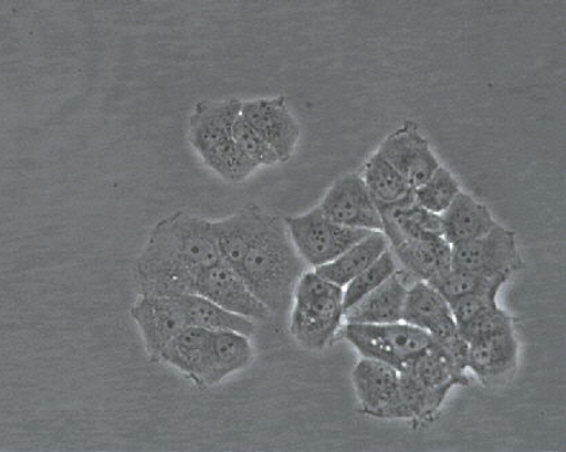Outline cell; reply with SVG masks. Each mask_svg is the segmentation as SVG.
<instances>
[{
    "instance_id": "obj_28",
    "label": "cell",
    "mask_w": 566,
    "mask_h": 452,
    "mask_svg": "<svg viewBox=\"0 0 566 452\" xmlns=\"http://www.w3.org/2000/svg\"><path fill=\"white\" fill-rule=\"evenodd\" d=\"M398 269L397 260H395L391 250L388 249L379 260L344 286V309H349L368 293L379 288L387 278L398 272Z\"/></svg>"
},
{
    "instance_id": "obj_6",
    "label": "cell",
    "mask_w": 566,
    "mask_h": 452,
    "mask_svg": "<svg viewBox=\"0 0 566 452\" xmlns=\"http://www.w3.org/2000/svg\"><path fill=\"white\" fill-rule=\"evenodd\" d=\"M284 223L297 254L307 266L314 269L331 264L353 244L373 232L334 223L319 207L303 216L284 218Z\"/></svg>"
},
{
    "instance_id": "obj_16",
    "label": "cell",
    "mask_w": 566,
    "mask_h": 452,
    "mask_svg": "<svg viewBox=\"0 0 566 452\" xmlns=\"http://www.w3.org/2000/svg\"><path fill=\"white\" fill-rule=\"evenodd\" d=\"M211 335L205 328L188 326L164 348L158 362L172 366L199 389L214 387L211 376Z\"/></svg>"
},
{
    "instance_id": "obj_21",
    "label": "cell",
    "mask_w": 566,
    "mask_h": 452,
    "mask_svg": "<svg viewBox=\"0 0 566 452\" xmlns=\"http://www.w3.org/2000/svg\"><path fill=\"white\" fill-rule=\"evenodd\" d=\"M496 223L489 207L479 203L470 193L462 191L441 213L442 236L452 246L476 240L486 234Z\"/></svg>"
},
{
    "instance_id": "obj_2",
    "label": "cell",
    "mask_w": 566,
    "mask_h": 452,
    "mask_svg": "<svg viewBox=\"0 0 566 452\" xmlns=\"http://www.w3.org/2000/svg\"><path fill=\"white\" fill-rule=\"evenodd\" d=\"M307 267L291 241L284 219L268 213L235 271L271 314H284Z\"/></svg>"
},
{
    "instance_id": "obj_29",
    "label": "cell",
    "mask_w": 566,
    "mask_h": 452,
    "mask_svg": "<svg viewBox=\"0 0 566 452\" xmlns=\"http://www.w3.org/2000/svg\"><path fill=\"white\" fill-rule=\"evenodd\" d=\"M233 138L237 146L260 168L279 164L276 153L242 115L237 118L233 126Z\"/></svg>"
},
{
    "instance_id": "obj_31",
    "label": "cell",
    "mask_w": 566,
    "mask_h": 452,
    "mask_svg": "<svg viewBox=\"0 0 566 452\" xmlns=\"http://www.w3.org/2000/svg\"><path fill=\"white\" fill-rule=\"evenodd\" d=\"M513 328V319L502 308H499L497 305V307L485 311V313L474 317L468 325L458 328V332L462 339H465L468 344H472L474 340L491 337V335Z\"/></svg>"
},
{
    "instance_id": "obj_1",
    "label": "cell",
    "mask_w": 566,
    "mask_h": 452,
    "mask_svg": "<svg viewBox=\"0 0 566 452\" xmlns=\"http://www.w3.org/2000/svg\"><path fill=\"white\" fill-rule=\"evenodd\" d=\"M219 261L212 222L185 211L175 212L151 229L139 255L138 295H190L200 274Z\"/></svg>"
},
{
    "instance_id": "obj_24",
    "label": "cell",
    "mask_w": 566,
    "mask_h": 452,
    "mask_svg": "<svg viewBox=\"0 0 566 452\" xmlns=\"http://www.w3.org/2000/svg\"><path fill=\"white\" fill-rule=\"evenodd\" d=\"M212 385L247 369L253 359L251 337L234 332H218L211 335L210 346Z\"/></svg>"
},
{
    "instance_id": "obj_8",
    "label": "cell",
    "mask_w": 566,
    "mask_h": 452,
    "mask_svg": "<svg viewBox=\"0 0 566 452\" xmlns=\"http://www.w3.org/2000/svg\"><path fill=\"white\" fill-rule=\"evenodd\" d=\"M130 315L137 323L146 353L154 364L160 360L164 348L188 327L179 296L138 295Z\"/></svg>"
},
{
    "instance_id": "obj_14",
    "label": "cell",
    "mask_w": 566,
    "mask_h": 452,
    "mask_svg": "<svg viewBox=\"0 0 566 452\" xmlns=\"http://www.w3.org/2000/svg\"><path fill=\"white\" fill-rule=\"evenodd\" d=\"M401 322L423 329L437 344L453 339L459 334L447 298L426 281H416L407 292Z\"/></svg>"
},
{
    "instance_id": "obj_4",
    "label": "cell",
    "mask_w": 566,
    "mask_h": 452,
    "mask_svg": "<svg viewBox=\"0 0 566 452\" xmlns=\"http://www.w3.org/2000/svg\"><path fill=\"white\" fill-rule=\"evenodd\" d=\"M290 333L297 345L319 351L331 344L344 319V288L306 271L292 297Z\"/></svg>"
},
{
    "instance_id": "obj_23",
    "label": "cell",
    "mask_w": 566,
    "mask_h": 452,
    "mask_svg": "<svg viewBox=\"0 0 566 452\" xmlns=\"http://www.w3.org/2000/svg\"><path fill=\"white\" fill-rule=\"evenodd\" d=\"M179 297L186 311L188 326L205 328L211 333L234 332L248 335V337H252L255 333V323L258 322L230 313L209 298L195 295V293Z\"/></svg>"
},
{
    "instance_id": "obj_26",
    "label": "cell",
    "mask_w": 566,
    "mask_h": 452,
    "mask_svg": "<svg viewBox=\"0 0 566 452\" xmlns=\"http://www.w3.org/2000/svg\"><path fill=\"white\" fill-rule=\"evenodd\" d=\"M507 281L504 277L484 276V274L452 267L429 280L428 283L440 292L448 303H452L462 296L470 295V293L490 288L492 285H504Z\"/></svg>"
},
{
    "instance_id": "obj_12",
    "label": "cell",
    "mask_w": 566,
    "mask_h": 452,
    "mask_svg": "<svg viewBox=\"0 0 566 452\" xmlns=\"http://www.w3.org/2000/svg\"><path fill=\"white\" fill-rule=\"evenodd\" d=\"M193 293L254 322H263L271 316L270 309L253 295L239 272L222 261L200 274Z\"/></svg>"
},
{
    "instance_id": "obj_15",
    "label": "cell",
    "mask_w": 566,
    "mask_h": 452,
    "mask_svg": "<svg viewBox=\"0 0 566 452\" xmlns=\"http://www.w3.org/2000/svg\"><path fill=\"white\" fill-rule=\"evenodd\" d=\"M520 359V344L514 328L470 344L468 369L484 387H497L514 376Z\"/></svg>"
},
{
    "instance_id": "obj_30",
    "label": "cell",
    "mask_w": 566,
    "mask_h": 452,
    "mask_svg": "<svg viewBox=\"0 0 566 452\" xmlns=\"http://www.w3.org/2000/svg\"><path fill=\"white\" fill-rule=\"evenodd\" d=\"M502 286L501 284L492 285L490 288L470 293L449 303L458 328L464 327L485 311L497 307V295Z\"/></svg>"
},
{
    "instance_id": "obj_18",
    "label": "cell",
    "mask_w": 566,
    "mask_h": 452,
    "mask_svg": "<svg viewBox=\"0 0 566 452\" xmlns=\"http://www.w3.org/2000/svg\"><path fill=\"white\" fill-rule=\"evenodd\" d=\"M409 288L405 274L398 269V272L387 278L379 288L346 309L344 319L349 325H386L401 322Z\"/></svg>"
},
{
    "instance_id": "obj_11",
    "label": "cell",
    "mask_w": 566,
    "mask_h": 452,
    "mask_svg": "<svg viewBox=\"0 0 566 452\" xmlns=\"http://www.w3.org/2000/svg\"><path fill=\"white\" fill-rule=\"evenodd\" d=\"M318 207L328 219L344 228L382 231L380 212L360 175L340 177Z\"/></svg>"
},
{
    "instance_id": "obj_3",
    "label": "cell",
    "mask_w": 566,
    "mask_h": 452,
    "mask_svg": "<svg viewBox=\"0 0 566 452\" xmlns=\"http://www.w3.org/2000/svg\"><path fill=\"white\" fill-rule=\"evenodd\" d=\"M242 101L200 99L195 103L188 120V143L198 157L231 185H240L251 177L259 165L234 143L233 126L241 115Z\"/></svg>"
},
{
    "instance_id": "obj_27",
    "label": "cell",
    "mask_w": 566,
    "mask_h": 452,
    "mask_svg": "<svg viewBox=\"0 0 566 452\" xmlns=\"http://www.w3.org/2000/svg\"><path fill=\"white\" fill-rule=\"evenodd\" d=\"M461 188L458 179L442 165L426 180L421 187L413 189V199L419 206L430 212L441 216L453 200L458 198Z\"/></svg>"
},
{
    "instance_id": "obj_20",
    "label": "cell",
    "mask_w": 566,
    "mask_h": 452,
    "mask_svg": "<svg viewBox=\"0 0 566 452\" xmlns=\"http://www.w3.org/2000/svg\"><path fill=\"white\" fill-rule=\"evenodd\" d=\"M422 388L431 393L446 397L454 387H468L465 371L458 368L446 348L431 340V344L403 370Z\"/></svg>"
},
{
    "instance_id": "obj_5",
    "label": "cell",
    "mask_w": 566,
    "mask_h": 452,
    "mask_svg": "<svg viewBox=\"0 0 566 452\" xmlns=\"http://www.w3.org/2000/svg\"><path fill=\"white\" fill-rule=\"evenodd\" d=\"M343 335L363 358L380 360L399 371L431 344L428 333L405 322L386 325L346 323Z\"/></svg>"
},
{
    "instance_id": "obj_9",
    "label": "cell",
    "mask_w": 566,
    "mask_h": 452,
    "mask_svg": "<svg viewBox=\"0 0 566 452\" xmlns=\"http://www.w3.org/2000/svg\"><path fill=\"white\" fill-rule=\"evenodd\" d=\"M377 151L403 176L412 189L421 187L441 167L428 138L422 136L413 120H406L389 134Z\"/></svg>"
},
{
    "instance_id": "obj_19",
    "label": "cell",
    "mask_w": 566,
    "mask_h": 452,
    "mask_svg": "<svg viewBox=\"0 0 566 452\" xmlns=\"http://www.w3.org/2000/svg\"><path fill=\"white\" fill-rule=\"evenodd\" d=\"M268 213L255 204H248L234 216L212 222L218 253L221 261L237 269L241 264Z\"/></svg>"
},
{
    "instance_id": "obj_7",
    "label": "cell",
    "mask_w": 566,
    "mask_h": 452,
    "mask_svg": "<svg viewBox=\"0 0 566 452\" xmlns=\"http://www.w3.org/2000/svg\"><path fill=\"white\" fill-rule=\"evenodd\" d=\"M452 267L509 280L522 269L515 232L496 223L476 240L455 244L452 246Z\"/></svg>"
},
{
    "instance_id": "obj_17",
    "label": "cell",
    "mask_w": 566,
    "mask_h": 452,
    "mask_svg": "<svg viewBox=\"0 0 566 452\" xmlns=\"http://www.w3.org/2000/svg\"><path fill=\"white\" fill-rule=\"evenodd\" d=\"M399 271L416 281H426L452 269V244L442 235L406 240L389 246Z\"/></svg>"
},
{
    "instance_id": "obj_13",
    "label": "cell",
    "mask_w": 566,
    "mask_h": 452,
    "mask_svg": "<svg viewBox=\"0 0 566 452\" xmlns=\"http://www.w3.org/2000/svg\"><path fill=\"white\" fill-rule=\"evenodd\" d=\"M400 371L380 360L363 358L352 381L361 412L375 419L394 420Z\"/></svg>"
},
{
    "instance_id": "obj_22",
    "label": "cell",
    "mask_w": 566,
    "mask_h": 452,
    "mask_svg": "<svg viewBox=\"0 0 566 452\" xmlns=\"http://www.w3.org/2000/svg\"><path fill=\"white\" fill-rule=\"evenodd\" d=\"M389 249L385 232L373 231L363 240L356 242L346 252L337 256L331 264L315 269L321 277L332 281L339 286H346L358 276L365 269H368L382 253Z\"/></svg>"
},
{
    "instance_id": "obj_10",
    "label": "cell",
    "mask_w": 566,
    "mask_h": 452,
    "mask_svg": "<svg viewBox=\"0 0 566 452\" xmlns=\"http://www.w3.org/2000/svg\"><path fill=\"white\" fill-rule=\"evenodd\" d=\"M241 115L276 153L279 162H289L300 145L301 126L283 95L242 101Z\"/></svg>"
},
{
    "instance_id": "obj_25",
    "label": "cell",
    "mask_w": 566,
    "mask_h": 452,
    "mask_svg": "<svg viewBox=\"0 0 566 452\" xmlns=\"http://www.w3.org/2000/svg\"><path fill=\"white\" fill-rule=\"evenodd\" d=\"M361 177L376 207L400 203L413 193L403 176L379 151L365 164Z\"/></svg>"
}]
</instances>
